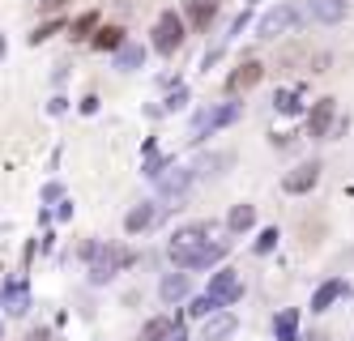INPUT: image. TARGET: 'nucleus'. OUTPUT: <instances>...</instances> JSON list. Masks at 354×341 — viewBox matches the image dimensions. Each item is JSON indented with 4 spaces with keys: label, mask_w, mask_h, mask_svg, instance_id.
Masks as SVG:
<instances>
[{
    "label": "nucleus",
    "mask_w": 354,
    "mask_h": 341,
    "mask_svg": "<svg viewBox=\"0 0 354 341\" xmlns=\"http://www.w3.org/2000/svg\"><path fill=\"white\" fill-rule=\"evenodd\" d=\"M226 252H231V243L209 239V222L180 226V230L171 234V243H167V256L175 260V269H184V273H196V269L218 265Z\"/></svg>",
    "instance_id": "1"
},
{
    "label": "nucleus",
    "mask_w": 354,
    "mask_h": 341,
    "mask_svg": "<svg viewBox=\"0 0 354 341\" xmlns=\"http://www.w3.org/2000/svg\"><path fill=\"white\" fill-rule=\"evenodd\" d=\"M133 260H137V256H133L129 248L103 243V248H98V256L90 260V282H94V286H107V282H111V277H115L120 269H129Z\"/></svg>",
    "instance_id": "2"
},
{
    "label": "nucleus",
    "mask_w": 354,
    "mask_h": 341,
    "mask_svg": "<svg viewBox=\"0 0 354 341\" xmlns=\"http://www.w3.org/2000/svg\"><path fill=\"white\" fill-rule=\"evenodd\" d=\"M205 299H209L214 311L235 307V303L243 299V277H239L235 269H218V273L209 277V286H205Z\"/></svg>",
    "instance_id": "3"
},
{
    "label": "nucleus",
    "mask_w": 354,
    "mask_h": 341,
    "mask_svg": "<svg viewBox=\"0 0 354 341\" xmlns=\"http://www.w3.org/2000/svg\"><path fill=\"white\" fill-rule=\"evenodd\" d=\"M239 102H218V107H205V111H196V120H192V141H205L209 133H218V128H226V124H235L239 120Z\"/></svg>",
    "instance_id": "4"
},
{
    "label": "nucleus",
    "mask_w": 354,
    "mask_h": 341,
    "mask_svg": "<svg viewBox=\"0 0 354 341\" xmlns=\"http://www.w3.org/2000/svg\"><path fill=\"white\" fill-rule=\"evenodd\" d=\"M180 47H184V17L175 9H167L154 21V51H158V56H175Z\"/></svg>",
    "instance_id": "5"
},
{
    "label": "nucleus",
    "mask_w": 354,
    "mask_h": 341,
    "mask_svg": "<svg viewBox=\"0 0 354 341\" xmlns=\"http://www.w3.org/2000/svg\"><path fill=\"white\" fill-rule=\"evenodd\" d=\"M290 26H299V9H295V5H273V9L257 21V39H277V35H286Z\"/></svg>",
    "instance_id": "6"
},
{
    "label": "nucleus",
    "mask_w": 354,
    "mask_h": 341,
    "mask_svg": "<svg viewBox=\"0 0 354 341\" xmlns=\"http://www.w3.org/2000/svg\"><path fill=\"white\" fill-rule=\"evenodd\" d=\"M0 311H5V316H26L30 311V286H26V277H13L5 291H0Z\"/></svg>",
    "instance_id": "7"
},
{
    "label": "nucleus",
    "mask_w": 354,
    "mask_h": 341,
    "mask_svg": "<svg viewBox=\"0 0 354 341\" xmlns=\"http://www.w3.org/2000/svg\"><path fill=\"white\" fill-rule=\"evenodd\" d=\"M158 196H167V201H180L188 188H192V167H167L158 179Z\"/></svg>",
    "instance_id": "8"
},
{
    "label": "nucleus",
    "mask_w": 354,
    "mask_h": 341,
    "mask_svg": "<svg viewBox=\"0 0 354 341\" xmlns=\"http://www.w3.org/2000/svg\"><path fill=\"white\" fill-rule=\"evenodd\" d=\"M239 329L235 311H214V316H205V324H201V341H231Z\"/></svg>",
    "instance_id": "9"
},
{
    "label": "nucleus",
    "mask_w": 354,
    "mask_h": 341,
    "mask_svg": "<svg viewBox=\"0 0 354 341\" xmlns=\"http://www.w3.org/2000/svg\"><path fill=\"white\" fill-rule=\"evenodd\" d=\"M316 179H320V163H303V167H295V171L282 179V188H286L290 196H303V192L316 188Z\"/></svg>",
    "instance_id": "10"
},
{
    "label": "nucleus",
    "mask_w": 354,
    "mask_h": 341,
    "mask_svg": "<svg viewBox=\"0 0 354 341\" xmlns=\"http://www.w3.org/2000/svg\"><path fill=\"white\" fill-rule=\"evenodd\" d=\"M188 295H192V277H188L184 269H180V273H167V277L158 282V299L171 303V307H175V303H184Z\"/></svg>",
    "instance_id": "11"
},
{
    "label": "nucleus",
    "mask_w": 354,
    "mask_h": 341,
    "mask_svg": "<svg viewBox=\"0 0 354 341\" xmlns=\"http://www.w3.org/2000/svg\"><path fill=\"white\" fill-rule=\"evenodd\" d=\"M265 77V64H257V60H248V64H239L231 77H226V94H243V90H252Z\"/></svg>",
    "instance_id": "12"
},
{
    "label": "nucleus",
    "mask_w": 354,
    "mask_h": 341,
    "mask_svg": "<svg viewBox=\"0 0 354 341\" xmlns=\"http://www.w3.org/2000/svg\"><path fill=\"white\" fill-rule=\"evenodd\" d=\"M333 116H337V102L333 98H320L316 107H312V116H308V137H328Z\"/></svg>",
    "instance_id": "13"
},
{
    "label": "nucleus",
    "mask_w": 354,
    "mask_h": 341,
    "mask_svg": "<svg viewBox=\"0 0 354 341\" xmlns=\"http://www.w3.org/2000/svg\"><path fill=\"white\" fill-rule=\"evenodd\" d=\"M154 222H158V205H154V201H141L137 209H129V218H124V230H129V234H145Z\"/></svg>",
    "instance_id": "14"
},
{
    "label": "nucleus",
    "mask_w": 354,
    "mask_h": 341,
    "mask_svg": "<svg viewBox=\"0 0 354 341\" xmlns=\"http://www.w3.org/2000/svg\"><path fill=\"white\" fill-rule=\"evenodd\" d=\"M346 0H308V13L316 17V21H324V26H333V21H342L346 17Z\"/></svg>",
    "instance_id": "15"
},
{
    "label": "nucleus",
    "mask_w": 354,
    "mask_h": 341,
    "mask_svg": "<svg viewBox=\"0 0 354 341\" xmlns=\"http://www.w3.org/2000/svg\"><path fill=\"white\" fill-rule=\"evenodd\" d=\"M342 295H346V282H342V277H328V282L320 286V291L312 295V311H328V307H333Z\"/></svg>",
    "instance_id": "16"
},
{
    "label": "nucleus",
    "mask_w": 354,
    "mask_h": 341,
    "mask_svg": "<svg viewBox=\"0 0 354 341\" xmlns=\"http://www.w3.org/2000/svg\"><path fill=\"white\" fill-rule=\"evenodd\" d=\"M273 337L277 341H299V311L295 307H282L273 316Z\"/></svg>",
    "instance_id": "17"
},
{
    "label": "nucleus",
    "mask_w": 354,
    "mask_h": 341,
    "mask_svg": "<svg viewBox=\"0 0 354 341\" xmlns=\"http://www.w3.org/2000/svg\"><path fill=\"white\" fill-rule=\"evenodd\" d=\"M180 329L171 316H154V320H145V329L137 333V341H171V333Z\"/></svg>",
    "instance_id": "18"
},
{
    "label": "nucleus",
    "mask_w": 354,
    "mask_h": 341,
    "mask_svg": "<svg viewBox=\"0 0 354 341\" xmlns=\"http://www.w3.org/2000/svg\"><path fill=\"white\" fill-rule=\"evenodd\" d=\"M141 64H145V47L124 39V47L115 51V68H120V73H133V68H141Z\"/></svg>",
    "instance_id": "19"
},
{
    "label": "nucleus",
    "mask_w": 354,
    "mask_h": 341,
    "mask_svg": "<svg viewBox=\"0 0 354 341\" xmlns=\"http://www.w3.org/2000/svg\"><path fill=\"white\" fill-rule=\"evenodd\" d=\"M252 226H257V205H235L231 214H226V230L231 234H243Z\"/></svg>",
    "instance_id": "20"
},
{
    "label": "nucleus",
    "mask_w": 354,
    "mask_h": 341,
    "mask_svg": "<svg viewBox=\"0 0 354 341\" xmlns=\"http://www.w3.org/2000/svg\"><path fill=\"white\" fill-rule=\"evenodd\" d=\"M94 47L98 51H120L124 47V30H120V26H103V30L94 35Z\"/></svg>",
    "instance_id": "21"
},
{
    "label": "nucleus",
    "mask_w": 354,
    "mask_h": 341,
    "mask_svg": "<svg viewBox=\"0 0 354 341\" xmlns=\"http://www.w3.org/2000/svg\"><path fill=\"white\" fill-rule=\"evenodd\" d=\"M188 13H192V26H209V17L218 13V0H188Z\"/></svg>",
    "instance_id": "22"
},
{
    "label": "nucleus",
    "mask_w": 354,
    "mask_h": 341,
    "mask_svg": "<svg viewBox=\"0 0 354 341\" xmlns=\"http://www.w3.org/2000/svg\"><path fill=\"white\" fill-rule=\"evenodd\" d=\"M218 167H231V154H209V158H201L192 167V179L196 175H218Z\"/></svg>",
    "instance_id": "23"
},
{
    "label": "nucleus",
    "mask_w": 354,
    "mask_h": 341,
    "mask_svg": "<svg viewBox=\"0 0 354 341\" xmlns=\"http://www.w3.org/2000/svg\"><path fill=\"white\" fill-rule=\"evenodd\" d=\"M277 239H282V234H277V226H269V230H261V239L252 243V252H257V256H269V252L277 248Z\"/></svg>",
    "instance_id": "24"
},
{
    "label": "nucleus",
    "mask_w": 354,
    "mask_h": 341,
    "mask_svg": "<svg viewBox=\"0 0 354 341\" xmlns=\"http://www.w3.org/2000/svg\"><path fill=\"white\" fill-rule=\"evenodd\" d=\"M273 107H277V111H282V116H295V111H299V94H290V90H282V94H277V98H273Z\"/></svg>",
    "instance_id": "25"
},
{
    "label": "nucleus",
    "mask_w": 354,
    "mask_h": 341,
    "mask_svg": "<svg viewBox=\"0 0 354 341\" xmlns=\"http://www.w3.org/2000/svg\"><path fill=\"white\" fill-rule=\"evenodd\" d=\"M98 26V13H86V17H77L73 21V39H90V30Z\"/></svg>",
    "instance_id": "26"
},
{
    "label": "nucleus",
    "mask_w": 354,
    "mask_h": 341,
    "mask_svg": "<svg viewBox=\"0 0 354 341\" xmlns=\"http://www.w3.org/2000/svg\"><path fill=\"white\" fill-rule=\"evenodd\" d=\"M188 316H196V320H205V316H214V307H209V299L201 295V299H192L188 303Z\"/></svg>",
    "instance_id": "27"
},
{
    "label": "nucleus",
    "mask_w": 354,
    "mask_h": 341,
    "mask_svg": "<svg viewBox=\"0 0 354 341\" xmlns=\"http://www.w3.org/2000/svg\"><path fill=\"white\" fill-rule=\"evenodd\" d=\"M56 30H60V21H56V26H52V21H47V26H39V30L30 35V43H43V39H52Z\"/></svg>",
    "instance_id": "28"
},
{
    "label": "nucleus",
    "mask_w": 354,
    "mask_h": 341,
    "mask_svg": "<svg viewBox=\"0 0 354 341\" xmlns=\"http://www.w3.org/2000/svg\"><path fill=\"white\" fill-rule=\"evenodd\" d=\"M184 102H188V90L180 86V90H175V94L167 98V111H175V107H184Z\"/></svg>",
    "instance_id": "29"
},
{
    "label": "nucleus",
    "mask_w": 354,
    "mask_h": 341,
    "mask_svg": "<svg viewBox=\"0 0 354 341\" xmlns=\"http://www.w3.org/2000/svg\"><path fill=\"white\" fill-rule=\"evenodd\" d=\"M77 111H82V116H94V111H98V98H94V94H86V98H82V107H77Z\"/></svg>",
    "instance_id": "30"
},
{
    "label": "nucleus",
    "mask_w": 354,
    "mask_h": 341,
    "mask_svg": "<svg viewBox=\"0 0 354 341\" xmlns=\"http://www.w3.org/2000/svg\"><path fill=\"white\" fill-rule=\"evenodd\" d=\"M64 107H68V98H64V94H56V98H52V102H47V111H52V116H60V111H64Z\"/></svg>",
    "instance_id": "31"
},
{
    "label": "nucleus",
    "mask_w": 354,
    "mask_h": 341,
    "mask_svg": "<svg viewBox=\"0 0 354 341\" xmlns=\"http://www.w3.org/2000/svg\"><path fill=\"white\" fill-rule=\"evenodd\" d=\"M73 218V205L68 201H60V209H56V222H68Z\"/></svg>",
    "instance_id": "32"
},
{
    "label": "nucleus",
    "mask_w": 354,
    "mask_h": 341,
    "mask_svg": "<svg viewBox=\"0 0 354 341\" xmlns=\"http://www.w3.org/2000/svg\"><path fill=\"white\" fill-rule=\"evenodd\" d=\"M303 341H328V337L324 333H312V337H303Z\"/></svg>",
    "instance_id": "33"
},
{
    "label": "nucleus",
    "mask_w": 354,
    "mask_h": 341,
    "mask_svg": "<svg viewBox=\"0 0 354 341\" xmlns=\"http://www.w3.org/2000/svg\"><path fill=\"white\" fill-rule=\"evenodd\" d=\"M30 341H47V329H39V333H35V337H30Z\"/></svg>",
    "instance_id": "34"
}]
</instances>
